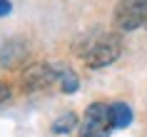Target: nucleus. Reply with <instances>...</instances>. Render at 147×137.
<instances>
[{"label":"nucleus","instance_id":"1","mask_svg":"<svg viewBox=\"0 0 147 137\" xmlns=\"http://www.w3.org/2000/svg\"><path fill=\"white\" fill-rule=\"evenodd\" d=\"M120 50H122V43L117 35H110V32H102V35H92V38L85 40V47H80L78 55L82 57L87 67H105L110 62H115L120 57Z\"/></svg>","mask_w":147,"mask_h":137},{"label":"nucleus","instance_id":"2","mask_svg":"<svg viewBox=\"0 0 147 137\" xmlns=\"http://www.w3.org/2000/svg\"><path fill=\"white\" fill-rule=\"evenodd\" d=\"M147 18V0H117L112 25L117 32H132L145 25Z\"/></svg>","mask_w":147,"mask_h":137},{"label":"nucleus","instance_id":"3","mask_svg":"<svg viewBox=\"0 0 147 137\" xmlns=\"http://www.w3.org/2000/svg\"><path fill=\"white\" fill-rule=\"evenodd\" d=\"M110 127H112L110 105H105V102H92L85 110V120L80 125V137H107Z\"/></svg>","mask_w":147,"mask_h":137},{"label":"nucleus","instance_id":"4","mask_svg":"<svg viewBox=\"0 0 147 137\" xmlns=\"http://www.w3.org/2000/svg\"><path fill=\"white\" fill-rule=\"evenodd\" d=\"M55 72L50 65H32V67H28L23 72V87L28 92L32 90H40V87H47V85L55 80Z\"/></svg>","mask_w":147,"mask_h":137},{"label":"nucleus","instance_id":"5","mask_svg":"<svg viewBox=\"0 0 147 137\" xmlns=\"http://www.w3.org/2000/svg\"><path fill=\"white\" fill-rule=\"evenodd\" d=\"M25 57H28V50H25L23 45H18V43L5 45V47H3V53H0V62H3L5 67H18Z\"/></svg>","mask_w":147,"mask_h":137},{"label":"nucleus","instance_id":"6","mask_svg":"<svg viewBox=\"0 0 147 137\" xmlns=\"http://www.w3.org/2000/svg\"><path fill=\"white\" fill-rule=\"evenodd\" d=\"M110 117H112V127L125 130L132 122V107L125 102H115V105H110Z\"/></svg>","mask_w":147,"mask_h":137},{"label":"nucleus","instance_id":"7","mask_svg":"<svg viewBox=\"0 0 147 137\" xmlns=\"http://www.w3.org/2000/svg\"><path fill=\"white\" fill-rule=\"evenodd\" d=\"M75 125H78V117H75V112H65L60 115L57 120L53 122V135H67L70 130H75Z\"/></svg>","mask_w":147,"mask_h":137},{"label":"nucleus","instance_id":"8","mask_svg":"<svg viewBox=\"0 0 147 137\" xmlns=\"http://www.w3.org/2000/svg\"><path fill=\"white\" fill-rule=\"evenodd\" d=\"M60 85H62V92H75L78 90V77H75V72H70V70H65L60 77Z\"/></svg>","mask_w":147,"mask_h":137},{"label":"nucleus","instance_id":"9","mask_svg":"<svg viewBox=\"0 0 147 137\" xmlns=\"http://www.w3.org/2000/svg\"><path fill=\"white\" fill-rule=\"evenodd\" d=\"M10 15V0H0V18Z\"/></svg>","mask_w":147,"mask_h":137},{"label":"nucleus","instance_id":"10","mask_svg":"<svg viewBox=\"0 0 147 137\" xmlns=\"http://www.w3.org/2000/svg\"><path fill=\"white\" fill-rule=\"evenodd\" d=\"M8 97H10V87L8 85H0V105H3Z\"/></svg>","mask_w":147,"mask_h":137},{"label":"nucleus","instance_id":"11","mask_svg":"<svg viewBox=\"0 0 147 137\" xmlns=\"http://www.w3.org/2000/svg\"><path fill=\"white\" fill-rule=\"evenodd\" d=\"M145 28H147V18H145Z\"/></svg>","mask_w":147,"mask_h":137}]
</instances>
